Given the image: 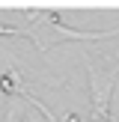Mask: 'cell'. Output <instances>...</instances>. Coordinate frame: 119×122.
Instances as JSON below:
<instances>
[{
	"mask_svg": "<svg viewBox=\"0 0 119 122\" xmlns=\"http://www.w3.org/2000/svg\"><path fill=\"white\" fill-rule=\"evenodd\" d=\"M0 36H24V33L15 30V27H0Z\"/></svg>",
	"mask_w": 119,
	"mask_h": 122,
	"instance_id": "cell-4",
	"label": "cell"
},
{
	"mask_svg": "<svg viewBox=\"0 0 119 122\" xmlns=\"http://www.w3.org/2000/svg\"><path fill=\"white\" fill-rule=\"evenodd\" d=\"M27 15H30L27 21L33 24V27H45L48 33H51L45 42H42V51H48V42H65V39H71V42H95V39H107V36L119 33V30H98V33L71 30V27H65V24H60L48 9H27Z\"/></svg>",
	"mask_w": 119,
	"mask_h": 122,
	"instance_id": "cell-2",
	"label": "cell"
},
{
	"mask_svg": "<svg viewBox=\"0 0 119 122\" xmlns=\"http://www.w3.org/2000/svg\"><path fill=\"white\" fill-rule=\"evenodd\" d=\"M86 71H89V98H92L89 122H110V98H113V86L119 77V66L113 71H101L86 57Z\"/></svg>",
	"mask_w": 119,
	"mask_h": 122,
	"instance_id": "cell-1",
	"label": "cell"
},
{
	"mask_svg": "<svg viewBox=\"0 0 119 122\" xmlns=\"http://www.w3.org/2000/svg\"><path fill=\"white\" fill-rule=\"evenodd\" d=\"M3 86L6 89V113H3V122H24L27 116V89L21 83V75L18 71H9L3 77Z\"/></svg>",
	"mask_w": 119,
	"mask_h": 122,
	"instance_id": "cell-3",
	"label": "cell"
}]
</instances>
